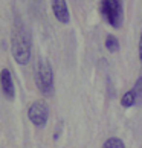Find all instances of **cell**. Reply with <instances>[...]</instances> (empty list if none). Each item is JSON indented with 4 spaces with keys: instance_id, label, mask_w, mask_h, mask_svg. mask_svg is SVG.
Segmentation results:
<instances>
[{
    "instance_id": "cell-1",
    "label": "cell",
    "mask_w": 142,
    "mask_h": 148,
    "mask_svg": "<svg viewBox=\"0 0 142 148\" xmlns=\"http://www.w3.org/2000/svg\"><path fill=\"white\" fill-rule=\"evenodd\" d=\"M11 52L15 63L20 66H26L32 57V41L31 34L23 25V21L17 20L11 31Z\"/></svg>"
},
{
    "instance_id": "cell-2",
    "label": "cell",
    "mask_w": 142,
    "mask_h": 148,
    "mask_svg": "<svg viewBox=\"0 0 142 148\" xmlns=\"http://www.w3.org/2000/svg\"><path fill=\"white\" fill-rule=\"evenodd\" d=\"M34 81L41 95L51 96L54 93V70L46 58H38L34 67Z\"/></svg>"
},
{
    "instance_id": "cell-3",
    "label": "cell",
    "mask_w": 142,
    "mask_h": 148,
    "mask_svg": "<svg viewBox=\"0 0 142 148\" xmlns=\"http://www.w3.org/2000/svg\"><path fill=\"white\" fill-rule=\"evenodd\" d=\"M99 14L108 25L119 29L124 21V8L121 0H99Z\"/></svg>"
},
{
    "instance_id": "cell-4",
    "label": "cell",
    "mask_w": 142,
    "mask_h": 148,
    "mask_svg": "<svg viewBox=\"0 0 142 148\" xmlns=\"http://www.w3.org/2000/svg\"><path fill=\"white\" fill-rule=\"evenodd\" d=\"M28 118L35 127H45L49 119V106L43 99H37L28 108Z\"/></svg>"
},
{
    "instance_id": "cell-5",
    "label": "cell",
    "mask_w": 142,
    "mask_h": 148,
    "mask_svg": "<svg viewBox=\"0 0 142 148\" xmlns=\"http://www.w3.org/2000/svg\"><path fill=\"white\" fill-rule=\"evenodd\" d=\"M0 89H2L3 95L6 99L12 101L15 98V86H14V79L12 75L8 69H2L0 70Z\"/></svg>"
},
{
    "instance_id": "cell-6",
    "label": "cell",
    "mask_w": 142,
    "mask_h": 148,
    "mask_svg": "<svg viewBox=\"0 0 142 148\" xmlns=\"http://www.w3.org/2000/svg\"><path fill=\"white\" fill-rule=\"evenodd\" d=\"M52 12L55 15V18L63 25H67L70 21V12L67 8L66 0H52Z\"/></svg>"
},
{
    "instance_id": "cell-7",
    "label": "cell",
    "mask_w": 142,
    "mask_h": 148,
    "mask_svg": "<svg viewBox=\"0 0 142 148\" xmlns=\"http://www.w3.org/2000/svg\"><path fill=\"white\" fill-rule=\"evenodd\" d=\"M138 95L130 89L128 92H125L124 95H122V98H121V106L122 107H125V108H130V107H133L136 102H138Z\"/></svg>"
},
{
    "instance_id": "cell-8",
    "label": "cell",
    "mask_w": 142,
    "mask_h": 148,
    "mask_svg": "<svg viewBox=\"0 0 142 148\" xmlns=\"http://www.w3.org/2000/svg\"><path fill=\"white\" fill-rule=\"evenodd\" d=\"M104 45H106V49L108 52H118L119 51V40L115 35H107Z\"/></svg>"
},
{
    "instance_id": "cell-9",
    "label": "cell",
    "mask_w": 142,
    "mask_h": 148,
    "mask_svg": "<svg viewBox=\"0 0 142 148\" xmlns=\"http://www.w3.org/2000/svg\"><path fill=\"white\" fill-rule=\"evenodd\" d=\"M102 148H125V144L119 139V138H108L104 144H102Z\"/></svg>"
},
{
    "instance_id": "cell-10",
    "label": "cell",
    "mask_w": 142,
    "mask_h": 148,
    "mask_svg": "<svg viewBox=\"0 0 142 148\" xmlns=\"http://www.w3.org/2000/svg\"><path fill=\"white\" fill-rule=\"evenodd\" d=\"M132 90L136 93V95H138V98L142 96V76H139V78L136 79V83H134V86H133Z\"/></svg>"
},
{
    "instance_id": "cell-11",
    "label": "cell",
    "mask_w": 142,
    "mask_h": 148,
    "mask_svg": "<svg viewBox=\"0 0 142 148\" xmlns=\"http://www.w3.org/2000/svg\"><path fill=\"white\" fill-rule=\"evenodd\" d=\"M139 61L142 64V29H141V37H139Z\"/></svg>"
}]
</instances>
